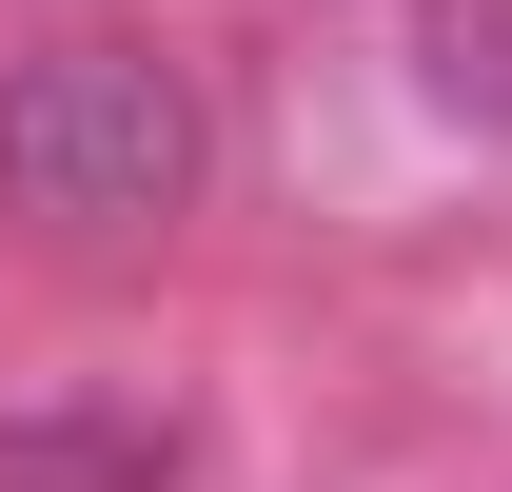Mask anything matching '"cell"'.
Masks as SVG:
<instances>
[{
    "instance_id": "cell-1",
    "label": "cell",
    "mask_w": 512,
    "mask_h": 492,
    "mask_svg": "<svg viewBox=\"0 0 512 492\" xmlns=\"http://www.w3.org/2000/svg\"><path fill=\"white\" fill-rule=\"evenodd\" d=\"M197 178H217V119L119 20H79V40H40L0 79V217H40V237H158Z\"/></svg>"
},
{
    "instance_id": "cell-2",
    "label": "cell",
    "mask_w": 512,
    "mask_h": 492,
    "mask_svg": "<svg viewBox=\"0 0 512 492\" xmlns=\"http://www.w3.org/2000/svg\"><path fill=\"white\" fill-rule=\"evenodd\" d=\"M0 492H178V414H79V394H40V414H0Z\"/></svg>"
},
{
    "instance_id": "cell-3",
    "label": "cell",
    "mask_w": 512,
    "mask_h": 492,
    "mask_svg": "<svg viewBox=\"0 0 512 492\" xmlns=\"http://www.w3.org/2000/svg\"><path fill=\"white\" fill-rule=\"evenodd\" d=\"M414 99L473 158H512V0H414Z\"/></svg>"
}]
</instances>
